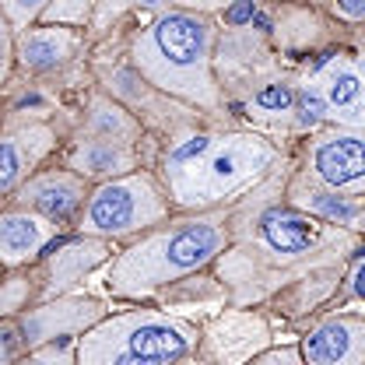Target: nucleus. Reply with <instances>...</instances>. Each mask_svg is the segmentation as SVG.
I'll return each instance as SVG.
<instances>
[{"mask_svg":"<svg viewBox=\"0 0 365 365\" xmlns=\"http://www.w3.org/2000/svg\"><path fill=\"white\" fill-rule=\"evenodd\" d=\"M155 43L169 56V63L190 67L200 56V49H204V29H200V21H193L186 14H169L165 21H158Z\"/></svg>","mask_w":365,"mask_h":365,"instance_id":"obj_1","label":"nucleus"},{"mask_svg":"<svg viewBox=\"0 0 365 365\" xmlns=\"http://www.w3.org/2000/svg\"><path fill=\"white\" fill-rule=\"evenodd\" d=\"M317 169H319V176L327 182H334V186L362 180V173H365L362 140L359 137H341V140L323 144L317 155Z\"/></svg>","mask_w":365,"mask_h":365,"instance_id":"obj_2","label":"nucleus"},{"mask_svg":"<svg viewBox=\"0 0 365 365\" xmlns=\"http://www.w3.org/2000/svg\"><path fill=\"white\" fill-rule=\"evenodd\" d=\"M186 351V337L173 327H140L130 337V355L148 359V362H173Z\"/></svg>","mask_w":365,"mask_h":365,"instance_id":"obj_3","label":"nucleus"},{"mask_svg":"<svg viewBox=\"0 0 365 365\" xmlns=\"http://www.w3.org/2000/svg\"><path fill=\"white\" fill-rule=\"evenodd\" d=\"M134 193L127 186H109L91 204V225L102 228V232H116V228H127L134 222Z\"/></svg>","mask_w":365,"mask_h":365,"instance_id":"obj_4","label":"nucleus"},{"mask_svg":"<svg viewBox=\"0 0 365 365\" xmlns=\"http://www.w3.org/2000/svg\"><path fill=\"white\" fill-rule=\"evenodd\" d=\"M218 246V232L211 225H190L173 235L169 242V264L173 267H193L200 260H207Z\"/></svg>","mask_w":365,"mask_h":365,"instance_id":"obj_5","label":"nucleus"},{"mask_svg":"<svg viewBox=\"0 0 365 365\" xmlns=\"http://www.w3.org/2000/svg\"><path fill=\"white\" fill-rule=\"evenodd\" d=\"M264 235L274 250L281 253H299L313 242V225H306L299 215H288V211H271L264 215Z\"/></svg>","mask_w":365,"mask_h":365,"instance_id":"obj_6","label":"nucleus"},{"mask_svg":"<svg viewBox=\"0 0 365 365\" xmlns=\"http://www.w3.org/2000/svg\"><path fill=\"white\" fill-rule=\"evenodd\" d=\"M348 344H351V337H348V327H337V323H330V327L317 330V334L306 341V351H309V359H313V362L330 365V362H337V359L348 351Z\"/></svg>","mask_w":365,"mask_h":365,"instance_id":"obj_7","label":"nucleus"},{"mask_svg":"<svg viewBox=\"0 0 365 365\" xmlns=\"http://www.w3.org/2000/svg\"><path fill=\"white\" fill-rule=\"evenodd\" d=\"M39 242V228L25 218H11V222H0V246L7 253H25L29 246Z\"/></svg>","mask_w":365,"mask_h":365,"instance_id":"obj_8","label":"nucleus"},{"mask_svg":"<svg viewBox=\"0 0 365 365\" xmlns=\"http://www.w3.org/2000/svg\"><path fill=\"white\" fill-rule=\"evenodd\" d=\"M39 207H43L46 215H67L71 207H74V197H67V193H53V190H46L39 193V200H36Z\"/></svg>","mask_w":365,"mask_h":365,"instance_id":"obj_9","label":"nucleus"},{"mask_svg":"<svg viewBox=\"0 0 365 365\" xmlns=\"http://www.w3.org/2000/svg\"><path fill=\"white\" fill-rule=\"evenodd\" d=\"M330 98H334L337 106H348V102H355V98H359V78H355V74H344L341 81H334Z\"/></svg>","mask_w":365,"mask_h":365,"instance_id":"obj_10","label":"nucleus"},{"mask_svg":"<svg viewBox=\"0 0 365 365\" xmlns=\"http://www.w3.org/2000/svg\"><path fill=\"white\" fill-rule=\"evenodd\" d=\"M18 176V155L11 144H0V190L11 186V180Z\"/></svg>","mask_w":365,"mask_h":365,"instance_id":"obj_11","label":"nucleus"},{"mask_svg":"<svg viewBox=\"0 0 365 365\" xmlns=\"http://www.w3.org/2000/svg\"><path fill=\"white\" fill-rule=\"evenodd\" d=\"M257 102H260L264 109H284V106L292 102V91L281 88V85H277V88H264L257 95Z\"/></svg>","mask_w":365,"mask_h":365,"instance_id":"obj_12","label":"nucleus"},{"mask_svg":"<svg viewBox=\"0 0 365 365\" xmlns=\"http://www.w3.org/2000/svg\"><path fill=\"white\" fill-rule=\"evenodd\" d=\"M25 56H29L32 63H39V67H46V63H53L56 49H53L49 43H29V49H25Z\"/></svg>","mask_w":365,"mask_h":365,"instance_id":"obj_13","label":"nucleus"},{"mask_svg":"<svg viewBox=\"0 0 365 365\" xmlns=\"http://www.w3.org/2000/svg\"><path fill=\"white\" fill-rule=\"evenodd\" d=\"M299 106H302V120H306V123L319 120V113H323V102H319L317 95H309V91H306V95L299 98Z\"/></svg>","mask_w":365,"mask_h":365,"instance_id":"obj_14","label":"nucleus"},{"mask_svg":"<svg viewBox=\"0 0 365 365\" xmlns=\"http://www.w3.org/2000/svg\"><path fill=\"white\" fill-rule=\"evenodd\" d=\"M207 151V137H197V140H190L186 148H180L176 155H173V162H186V158H193V155H204Z\"/></svg>","mask_w":365,"mask_h":365,"instance_id":"obj_15","label":"nucleus"},{"mask_svg":"<svg viewBox=\"0 0 365 365\" xmlns=\"http://www.w3.org/2000/svg\"><path fill=\"white\" fill-rule=\"evenodd\" d=\"M253 14H257V11H253V4H235V7H228L225 18L232 21V25H242V21H250Z\"/></svg>","mask_w":365,"mask_h":365,"instance_id":"obj_16","label":"nucleus"},{"mask_svg":"<svg viewBox=\"0 0 365 365\" xmlns=\"http://www.w3.org/2000/svg\"><path fill=\"white\" fill-rule=\"evenodd\" d=\"M319 207L327 215H337V218H355V207L351 204H334V200H319Z\"/></svg>","mask_w":365,"mask_h":365,"instance_id":"obj_17","label":"nucleus"},{"mask_svg":"<svg viewBox=\"0 0 365 365\" xmlns=\"http://www.w3.org/2000/svg\"><path fill=\"white\" fill-rule=\"evenodd\" d=\"M215 169H218V176H228V173H232V169H235V158H232V155H222V158H218V165H215Z\"/></svg>","mask_w":365,"mask_h":365,"instance_id":"obj_18","label":"nucleus"},{"mask_svg":"<svg viewBox=\"0 0 365 365\" xmlns=\"http://www.w3.org/2000/svg\"><path fill=\"white\" fill-rule=\"evenodd\" d=\"M116 365H162V362H148V359H137V355H123V359H116Z\"/></svg>","mask_w":365,"mask_h":365,"instance_id":"obj_19","label":"nucleus"},{"mask_svg":"<svg viewBox=\"0 0 365 365\" xmlns=\"http://www.w3.org/2000/svg\"><path fill=\"white\" fill-rule=\"evenodd\" d=\"M344 14H365V4H341Z\"/></svg>","mask_w":365,"mask_h":365,"instance_id":"obj_20","label":"nucleus"},{"mask_svg":"<svg viewBox=\"0 0 365 365\" xmlns=\"http://www.w3.org/2000/svg\"><path fill=\"white\" fill-rule=\"evenodd\" d=\"M29 365H43V362H29Z\"/></svg>","mask_w":365,"mask_h":365,"instance_id":"obj_21","label":"nucleus"}]
</instances>
